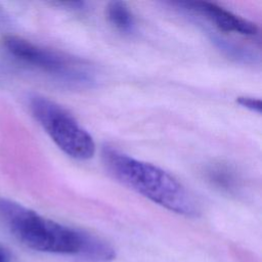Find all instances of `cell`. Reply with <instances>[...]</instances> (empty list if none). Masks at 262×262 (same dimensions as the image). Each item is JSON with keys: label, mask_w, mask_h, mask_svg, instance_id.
<instances>
[{"label": "cell", "mask_w": 262, "mask_h": 262, "mask_svg": "<svg viewBox=\"0 0 262 262\" xmlns=\"http://www.w3.org/2000/svg\"><path fill=\"white\" fill-rule=\"evenodd\" d=\"M0 223L26 247L49 254L76 256L90 262H112L115 249L87 231L48 219L0 195Z\"/></svg>", "instance_id": "obj_1"}, {"label": "cell", "mask_w": 262, "mask_h": 262, "mask_svg": "<svg viewBox=\"0 0 262 262\" xmlns=\"http://www.w3.org/2000/svg\"><path fill=\"white\" fill-rule=\"evenodd\" d=\"M1 44L15 60L64 83L88 85L93 81L91 72L81 61L59 52L16 36H5Z\"/></svg>", "instance_id": "obj_4"}, {"label": "cell", "mask_w": 262, "mask_h": 262, "mask_svg": "<svg viewBox=\"0 0 262 262\" xmlns=\"http://www.w3.org/2000/svg\"><path fill=\"white\" fill-rule=\"evenodd\" d=\"M236 101L238 104H241L242 106H244L250 111H253L256 113H260V111H261V103H260V99H258V98L242 96V97H238L236 99Z\"/></svg>", "instance_id": "obj_8"}, {"label": "cell", "mask_w": 262, "mask_h": 262, "mask_svg": "<svg viewBox=\"0 0 262 262\" xmlns=\"http://www.w3.org/2000/svg\"><path fill=\"white\" fill-rule=\"evenodd\" d=\"M0 262H10L8 253L1 247H0Z\"/></svg>", "instance_id": "obj_9"}, {"label": "cell", "mask_w": 262, "mask_h": 262, "mask_svg": "<svg viewBox=\"0 0 262 262\" xmlns=\"http://www.w3.org/2000/svg\"><path fill=\"white\" fill-rule=\"evenodd\" d=\"M108 21L122 33H131L134 30V17L129 7L120 1H113L106 7Z\"/></svg>", "instance_id": "obj_7"}, {"label": "cell", "mask_w": 262, "mask_h": 262, "mask_svg": "<svg viewBox=\"0 0 262 262\" xmlns=\"http://www.w3.org/2000/svg\"><path fill=\"white\" fill-rule=\"evenodd\" d=\"M206 177L214 186L227 192L236 191L239 187L237 174L225 164L210 165L206 170Z\"/></svg>", "instance_id": "obj_6"}, {"label": "cell", "mask_w": 262, "mask_h": 262, "mask_svg": "<svg viewBox=\"0 0 262 262\" xmlns=\"http://www.w3.org/2000/svg\"><path fill=\"white\" fill-rule=\"evenodd\" d=\"M179 5L185 6V8L194 11L205 18H207L212 25L223 32L236 33L244 36H257L258 28L252 21L245 19L215 3L206 1L195 2H181Z\"/></svg>", "instance_id": "obj_5"}, {"label": "cell", "mask_w": 262, "mask_h": 262, "mask_svg": "<svg viewBox=\"0 0 262 262\" xmlns=\"http://www.w3.org/2000/svg\"><path fill=\"white\" fill-rule=\"evenodd\" d=\"M28 104L35 120L64 154L79 161L94 156L92 136L64 107L39 94L30 95Z\"/></svg>", "instance_id": "obj_3"}, {"label": "cell", "mask_w": 262, "mask_h": 262, "mask_svg": "<svg viewBox=\"0 0 262 262\" xmlns=\"http://www.w3.org/2000/svg\"><path fill=\"white\" fill-rule=\"evenodd\" d=\"M101 158L108 174L124 186L176 214L186 217L200 214L195 196L162 168L111 146L102 148Z\"/></svg>", "instance_id": "obj_2"}]
</instances>
